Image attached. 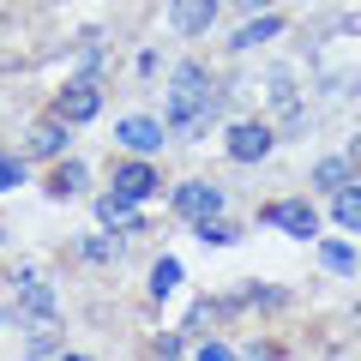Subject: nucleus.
I'll return each instance as SVG.
<instances>
[{
    "label": "nucleus",
    "instance_id": "nucleus-20",
    "mask_svg": "<svg viewBox=\"0 0 361 361\" xmlns=\"http://www.w3.org/2000/svg\"><path fill=\"white\" fill-rule=\"evenodd\" d=\"M271 103H277V109H295V90H289V66H277V73H271Z\"/></svg>",
    "mask_w": 361,
    "mask_h": 361
},
{
    "label": "nucleus",
    "instance_id": "nucleus-2",
    "mask_svg": "<svg viewBox=\"0 0 361 361\" xmlns=\"http://www.w3.org/2000/svg\"><path fill=\"white\" fill-rule=\"evenodd\" d=\"M13 295H18V307H13V313H18L25 325H37V331H42V325H54V313H61V301H54L49 277H42L37 265H25V271L13 277Z\"/></svg>",
    "mask_w": 361,
    "mask_h": 361
},
{
    "label": "nucleus",
    "instance_id": "nucleus-19",
    "mask_svg": "<svg viewBox=\"0 0 361 361\" xmlns=\"http://www.w3.org/2000/svg\"><path fill=\"white\" fill-rule=\"evenodd\" d=\"M18 180H25V157H6V151H0V193H13Z\"/></svg>",
    "mask_w": 361,
    "mask_h": 361
},
{
    "label": "nucleus",
    "instance_id": "nucleus-16",
    "mask_svg": "<svg viewBox=\"0 0 361 361\" xmlns=\"http://www.w3.org/2000/svg\"><path fill=\"white\" fill-rule=\"evenodd\" d=\"M319 265L331 271V277H349V271L361 265V253H355L349 241H325V247H319Z\"/></svg>",
    "mask_w": 361,
    "mask_h": 361
},
{
    "label": "nucleus",
    "instance_id": "nucleus-21",
    "mask_svg": "<svg viewBox=\"0 0 361 361\" xmlns=\"http://www.w3.org/2000/svg\"><path fill=\"white\" fill-rule=\"evenodd\" d=\"M85 259H115V241H109V235H90V241H85Z\"/></svg>",
    "mask_w": 361,
    "mask_h": 361
},
{
    "label": "nucleus",
    "instance_id": "nucleus-15",
    "mask_svg": "<svg viewBox=\"0 0 361 361\" xmlns=\"http://www.w3.org/2000/svg\"><path fill=\"white\" fill-rule=\"evenodd\" d=\"M349 180H355L349 157H319V169H313V187H319V193H337V187H349Z\"/></svg>",
    "mask_w": 361,
    "mask_h": 361
},
{
    "label": "nucleus",
    "instance_id": "nucleus-4",
    "mask_svg": "<svg viewBox=\"0 0 361 361\" xmlns=\"http://www.w3.org/2000/svg\"><path fill=\"white\" fill-rule=\"evenodd\" d=\"M97 109H103V85L97 78H73V85H61V103H54V115L66 121V127H85V121H97Z\"/></svg>",
    "mask_w": 361,
    "mask_h": 361
},
{
    "label": "nucleus",
    "instance_id": "nucleus-24",
    "mask_svg": "<svg viewBox=\"0 0 361 361\" xmlns=\"http://www.w3.org/2000/svg\"><path fill=\"white\" fill-rule=\"evenodd\" d=\"M349 325H355V337H361V301H355V313H349Z\"/></svg>",
    "mask_w": 361,
    "mask_h": 361
},
{
    "label": "nucleus",
    "instance_id": "nucleus-13",
    "mask_svg": "<svg viewBox=\"0 0 361 361\" xmlns=\"http://www.w3.org/2000/svg\"><path fill=\"white\" fill-rule=\"evenodd\" d=\"M331 223H337V229H349V235H361V187H355V180L331 193Z\"/></svg>",
    "mask_w": 361,
    "mask_h": 361
},
{
    "label": "nucleus",
    "instance_id": "nucleus-5",
    "mask_svg": "<svg viewBox=\"0 0 361 361\" xmlns=\"http://www.w3.org/2000/svg\"><path fill=\"white\" fill-rule=\"evenodd\" d=\"M223 145H229V157H235V163H265V157H271V145H277V133H271L265 121H235V127L223 133Z\"/></svg>",
    "mask_w": 361,
    "mask_h": 361
},
{
    "label": "nucleus",
    "instance_id": "nucleus-10",
    "mask_svg": "<svg viewBox=\"0 0 361 361\" xmlns=\"http://www.w3.org/2000/svg\"><path fill=\"white\" fill-rule=\"evenodd\" d=\"M97 223H103V229H115V235H133V229H139V199H127V193H115V187H109V193L97 199Z\"/></svg>",
    "mask_w": 361,
    "mask_h": 361
},
{
    "label": "nucleus",
    "instance_id": "nucleus-11",
    "mask_svg": "<svg viewBox=\"0 0 361 361\" xmlns=\"http://www.w3.org/2000/svg\"><path fill=\"white\" fill-rule=\"evenodd\" d=\"M271 37H283V13H271V6H265L259 18H247V25L229 37V49L247 54V49H259V42H271Z\"/></svg>",
    "mask_w": 361,
    "mask_h": 361
},
{
    "label": "nucleus",
    "instance_id": "nucleus-6",
    "mask_svg": "<svg viewBox=\"0 0 361 361\" xmlns=\"http://www.w3.org/2000/svg\"><path fill=\"white\" fill-rule=\"evenodd\" d=\"M175 211L187 223L217 217V211H223V187H217V180H180V187H175Z\"/></svg>",
    "mask_w": 361,
    "mask_h": 361
},
{
    "label": "nucleus",
    "instance_id": "nucleus-14",
    "mask_svg": "<svg viewBox=\"0 0 361 361\" xmlns=\"http://www.w3.org/2000/svg\"><path fill=\"white\" fill-rule=\"evenodd\" d=\"M85 163H73V157H66V163H54V175H49V199H78L85 193Z\"/></svg>",
    "mask_w": 361,
    "mask_h": 361
},
{
    "label": "nucleus",
    "instance_id": "nucleus-1",
    "mask_svg": "<svg viewBox=\"0 0 361 361\" xmlns=\"http://www.w3.org/2000/svg\"><path fill=\"white\" fill-rule=\"evenodd\" d=\"M217 109H223V85L205 73V66H180L175 85H169V97H163V127L205 133L211 121H217Z\"/></svg>",
    "mask_w": 361,
    "mask_h": 361
},
{
    "label": "nucleus",
    "instance_id": "nucleus-7",
    "mask_svg": "<svg viewBox=\"0 0 361 361\" xmlns=\"http://www.w3.org/2000/svg\"><path fill=\"white\" fill-rule=\"evenodd\" d=\"M115 139L127 145L133 157H157V151H163V139H169V127H163L157 115H127V121L115 127Z\"/></svg>",
    "mask_w": 361,
    "mask_h": 361
},
{
    "label": "nucleus",
    "instance_id": "nucleus-23",
    "mask_svg": "<svg viewBox=\"0 0 361 361\" xmlns=\"http://www.w3.org/2000/svg\"><path fill=\"white\" fill-rule=\"evenodd\" d=\"M241 6H247V13H265V6H271V0H241Z\"/></svg>",
    "mask_w": 361,
    "mask_h": 361
},
{
    "label": "nucleus",
    "instance_id": "nucleus-12",
    "mask_svg": "<svg viewBox=\"0 0 361 361\" xmlns=\"http://www.w3.org/2000/svg\"><path fill=\"white\" fill-rule=\"evenodd\" d=\"M66 139H73V133H66V121L54 115V121H37V127H30L25 151H30V157H61V151H66Z\"/></svg>",
    "mask_w": 361,
    "mask_h": 361
},
{
    "label": "nucleus",
    "instance_id": "nucleus-22",
    "mask_svg": "<svg viewBox=\"0 0 361 361\" xmlns=\"http://www.w3.org/2000/svg\"><path fill=\"white\" fill-rule=\"evenodd\" d=\"M343 157H349V169H361V139H355V145H349V151H343Z\"/></svg>",
    "mask_w": 361,
    "mask_h": 361
},
{
    "label": "nucleus",
    "instance_id": "nucleus-18",
    "mask_svg": "<svg viewBox=\"0 0 361 361\" xmlns=\"http://www.w3.org/2000/svg\"><path fill=\"white\" fill-rule=\"evenodd\" d=\"M175 283H180V259H157V271H151V295H157V301L175 295Z\"/></svg>",
    "mask_w": 361,
    "mask_h": 361
},
{
    "label": "nucleus",
    "instance_id": "nucleus-8",
    "mask_svg": "<svg viewBox=\"0 0 361 361\" xmlns=\"http://www.w3.org/2000/svg\"><path fill=\"white\" fill-rule=\"evenodd\" d=\"M109 187L127 193V199H151L157 193V163H151V157H133V163H121L115 175H109Z\"/></svg>",
    "mask_w": 361,
    "mask_h": 361
},
{
    "label": "nucleus",
    "instance_id": "nucleus-3",
    "mask_svg": "<svg viewBox=\"0 0 361 361\" xmlns=\"http://www.w3.org/2000/svg\"><path fill=\"white\" fill-rule=\"evenodd\" d=\"M259 223L295 235V241H313V235H319V211H313L307 199H271V205L259 211Z\"/></svg>",
    "mask_w": 361,
    "mask_h": 361
},
{
    "label": "nucleus",
    "instance_id": "nucleus-9",
    "mask_svg": "<svg viewBox=\"0 0 361 361\" xmlns=\"http://www.w3.org/2000/svg\"><path fill=\"white\" fill-rule=\"evenodd\" d=\"M217 6L223 0H175V6H169V25H175L180 37H205V30L217 25Z\"/></svg>",
    "mask_w": 361,
    "mask_h": 361
},
{
    "label": "nucleus",
    "instance_id": "nucleus-17",
    "mask_svg": "<svg viewBox=\"0 0 361 361\" xmlns=\"http://www.w3.org/2000/svg\"><path fill=\"white\" fill-rule=\"evenodd\" d=\"M193 235H199V241H211V247H229V241H235V235H241V229H235V223H223V211H217V217L193 223Z\"/></svg>",
    "mask_w": 361,
    "mask_h": 361
}]
</instances>
